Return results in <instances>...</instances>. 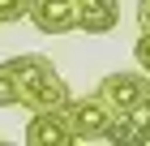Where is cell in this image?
<instances>
[{"label": "cell", "mask_w": 150, "mask_h": 146, "mask_svg": "<svg viewBox=\"0 0 150 146\" xmlns=\"http://www.w3.org/2000/svg\"><path fill=\"white\" fill-rule=\"evenodd\" d=\"M9 65H13V78H17V108H26V112H56V108H64L73 99L64 78H60V69L47 56L26 52V56L9 60Z\"/></svg>", "instance_id": "6da1fadb"}, {"label": "cell", "mask_w": 150, "mask_h": 146, "mask_svg": "<svg viewBox=\"0 0 150 146\" xmlns=\"http://www.w3.org/2000/svg\"><path fill=\"white\" fill-rule=\"evenodd\" d=\"M94 95H99L112 112H137V108L150 103V73L146 69H142V73H133V69L107 73V78L94 86Z\"/></svg>", "instance_id": "7a4b0ae2"}, {"label": "cell", "mask_w": 150, "mask_h": 146, "mask_svg": "<svg viewBox=\"0 0 150 146\" xmlns=\"http://www.w3.org/2000/svg\"><path fill=\"white\" fill-rule=\"evenodd\" d=\"M64 116H69V129L77 142H103L107 137V125H112V108H107L99 95H81V99H69L64 103Z\"/></svg>", "instance_id": "3957f363"}, {"label": "cell", "mask_w": 150, "mask_h": 146, "mask_svg": "<svg viewBox=\"0 0 150 146\" xmlns=\"http://www.w3.org/2000/svg\"><path fill=\"white\" fill-rule=\"evenodd\" d=\"M26 142L30 146H69L77 142L69 129V116H64V108H56V112H30V120H26Z\"/></svg>", "instance_id": "277c9868"}, {"label": "cell", "mask_w": 150, "mask_h": 146, "mask_svg": "<svg viewBox=\"0 0 150 146\" xmlns=\"http://www.w3.org/2000/svg\"><path fill=\"white\" fill-rule=\"evenodd\" d=\"M30 22L39 26V34H69L77 30V0H35Z\"/></svg>", "instance_id": "5b68a950"}, {"label": "cell", "mask_w": 150, "mask_h": 146, "mask_svg": "<svg viewBox=\"0 0 150 146\" xmlns=\"http://www.w3.org/2000/svg\"><path fill=\"white\" fill-rule=\"evenodd\" d=\"M120 22V0H77V30L107 34Z\"/></svg>", "instance_id": "8992f818"}, {"label": "cell", "mask_w": 150, "mask_h": 146, "mask_svg": "<svg viewBox=\"0 0 150 146\" xmlns=\"http://www.w3.org/2000/svg\"><path fill=\"white\" fill-rule=\"evenodd\" d=\"M0 108H17V78H13L9 60L0 65Z\"/></svg>", "instance_id": "52a82bcc"}, {"label": "cell", "mask_w": 150, "mask_h": 146, "mask_svg": "<svg viewBox=\"0 0 150 146\" xmlns=\"http://www.w3.org/2000/svg\"><path fill=\"white\" fill-rule=\"evenodd\" d=\"M30 4H35V0H0V26L30 17Z\"/></svg>", "instance_id": "ba28073f"}, {"label": "cell", "mask_w": 150, "mask_h": 146, "mask_svg": "<svg viewBox=\"0 0 150 146\" xmlns=\"http://www.w3.org/2000/svg\"><path fill=\"white\" fill-rule=\"evenodd\" d=\"M133 56H137V65L150 73V34H142L137 43H133Z\"/></svg>", "instance_id": "9c48e42d"}, {"label": "cell", "mask_w": 150, "mask_h": 146, "mask_svg": "<svg viewBox=\"0 0 150 146\" xmlns=\"http://www.w3.org/2000/svg\"><path fill=\"white\" fill-rule=\"evenodd\" d=\"M137 26L142 34H150V0H137Z\"/></svg>", "instance_id": "30bf717a"}, {"label": "cell", "mask_w": 150, "mask_h": 146, "mask_svg": "<svg viewBox=\"0 0 150 146\" xmlns=\"http://www.w3.org/2000/svg\"><path fill=\"white\" fill-rule=\"evenodd\" d=\"M146 108H150V103H146Z\"/></svg>", "instance_id": "8fae6325"}]
</instances>
